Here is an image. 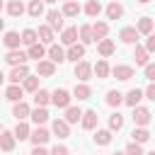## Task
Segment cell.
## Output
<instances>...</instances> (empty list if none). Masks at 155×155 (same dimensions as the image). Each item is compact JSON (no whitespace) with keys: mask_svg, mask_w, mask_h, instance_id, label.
<instances>
[{"mask_svg":"<svg viewBox=\"0 0 155 155\" xmlns=\"http://www.w3.org/2000/svg\"><path fill=\"white\" fill-rule=\"evenodd\" d=\"M46 24H48L53 31H56V29L63 31V29H65V27H63V12H58V10H48V12H46Z\"/></svg>","mask_w":155,"mask_h":155,"instance_id":"3957f363","label":"cell"},{"mask_svg":"<svg viewBox=\"0 0 155 155\" xmlns=\"http://www.w3.org/2000/svg\"><path fill=\"white\" fill-rule=\"evenodd\" d=\"M78 34H80V41L87 46V44H92V41H97L94 39V31H92V24H82L80 29H78Z\"/></svg>","mask_w":155,"mask_h":155,"instance_id":"cb8c5ba5","label":"cell"},{"mask_svg":"<svg viewBox=\"0 0 155 155\" xmlns=\"http://www.w3.org/2000/svg\"><path fill=\"white\" fill-rule=\"evenodd\" d=\"M31 121L36 124V126H44L46 121H48V109L46 107H36V109H31Z\"/></svg>","mask_w":155,"mask_h":155,"instance_id":"ffe728a7","label":"cell"},{"mask_svg":"<svg viewBox=\"0 0 155 155\" xmlns=\"http://www.w3.org/2000/svg\"><path fill=\"white\" fill-rule=\"evenodd\" d=\"M109 2H119V0H109Z\"/></svg>","mask_w":155,"mask_h":155,"instance_id":"91938a15","label":"cell"},{"mask_svg":"<svg viewBox=\"0 0 155 155\" xmlns=\"http://www.w3.org/2000/svg\"><path fill=\"white\" fill-rule=\"evenodd\" d=\"M145 48H148V53H155V34H148V39H145Z\"/></svg>","mask_w":155,"mask_h":155,"instance_id":"7dc6e473","label":"cell"},{"mask_svg":"<svg viewBox=\"0 0 155 155\" xmlns=\"http://www.w3.org/2000/svg\"><path fill=\"white\" fill-rule=\"evenodd\" d=\"M2 80H5V75H2V70H0V85H2Z\"/></svg>","mask_w":155,"mask_h":155,"instance_id":"f5cc1de1","label":"cell"},{"mask_svg":"<svg viewBox=\"0 0 155 155\" xmlns=\"http://www.w3.org/2000/svg\"><path fill=\"white\" fill-rule=\"evenodd\" d=\"M94 143H97V145H109V143H111V131H109V128H97Z\"/></svg>","mask_w":155,"mask_h":155,"instance_id":"4dcf8cb0","label":"cell"},{"mask_svg":"<svg viewBox=\"0 0 155 155\" xmlns=\"http://www.w3.org/2000/svg\"><path fill=\"white\" fill-rule=\"evenodd\" d=\"M111 75H114L116 80H131V78H133V68H131V65H114V68H111Z\"/></svg>","mask_w":155,"mask_h":155,"instance_id":"d6986e66","label":"cell"},{"mask_svg":"<svg viewBox=\"0 0 155 155\" xmlns=\"http://www.w3.org/2000/svg\"><path fill=\"white\" fill-rule=\"evenodd\" d=\"M31 114V109H29V104L22 99V102H15V107H12V116L17 119V121H24L27 116Z\"/></svg>","mask_w":155,"mask_h":155,"instance_id":"9a60e30c","label":"cell"},{"mask_svg":"<svg viewBox=\"0 0 155 155\" xmlns=\"http://www.w3.org/2000/svg\"><path fill=\"white\" fill-rule=\"evenodd\" d=\"M138 2H140V5H145V2H150V0H138Z\"/></svg>","mask_w":155,"mask_h":155,"instance_id":"db71d44e","label":"cell"},{"mask_svg":"<svg viewBox=\"0 0 155 155\" xmlns=\"http://www.w3.org/2000/svg\"><path fill=\"white\" fill-rule=\"evenodd\" d=\"M145 78H148L150 82H155V63H148V65H145Z\"/></svg>","mask_w":155,"mask_h":155,"instance_id":"bcb514c9","label":"cell"},{"mask_svg":"<svg viewBox=\"0 0 155 155\" xmlns=\"http://www.w3.org/2000/svg\"><path fill=\"white\" fill-rule=\"evenodd\" d=\"M51 155H70V150H68L65 145H56V148L51 150Z\"/></svg>","mask_w":155,"mask_h":155,"instance_id":"681fc988","label":"cell"},{"mask_svg":"<svg viewBox=\"0 0 155 155\" xmlns=\"http://www.w3.org/2000/svg\"><path fill=\"white\" fill-rule=\"evenodd\" d=\"M7 12H10L12 17H22V15H24V5H22V0H10V2H7Z\"/></svg>","mask_w":155,"mask_h":155,"instance_id":"f35d334b","label":"cell"},{"mask_svg":"<svg viewBox=\"0 0 155 155\" xmlns=\"http://www.w3.org/2000/svg\"><path fill=\"white\" fill-rule=\"evenodd\" d=\"M126 155H145V153H143V148H140V143H136V140H131V143L126 145Z\"/></svg>","mask_w":155,"mask_h":155,"instance_id":"f6af8a7d","label":"cell"},{"mask_svg":"<svg viewBox=\"0 0 155 155\" xmlns=\"http://www.w3.org/2000/svg\"><path fill=\"white\" fill-rule=\"evenodd\" d=\"M48 138H51V133H48L44 126H36V128L31 131V136H29V140H31L34 145H44V143H48Z\"/></svg>","mask_w":155,"mask_h":155,"instance_id":"7c38bea8","label":"cell"},{"mask_svg":"<svg viewBox=\"0 0 155 155\" xmlns=\"http://www.w3.org/2000/svg\"><path fill=\"white\" fill-rule=\"evenodd\" d=\"M92 31H94V39H97V41H99V39H107L109 24H107V22H94V24H92Z\"/></svg>","mask_w":155,"mask_h":155,"instance_id":"d6a6232c","label":"cell"},{"mask_svg":"<svg viewBox=\"0 0 155 155\" xmlns=\"http://www.w3.org/2000/svg\"><path fill=\"white\" fill-rule=\"evenodd\" d=\"M0 133H2V126H0Z\"/></svg>","mask_w":155,"mask_h":155,"instance_id":"94428289","label":"cell"},{"mask_svg":"<svg viewBox=\"0 0 155 155\" xmlns=\"http://www.w3.org/2000/svg\"><path fill=\"white\" fill-rule=\"evenodd\" d=\"M97 51H99V56L107 58V56H111V53L116 51V44H114L111 39H99V41H97Z\"/></svg>","mask_w":155,"mask_h":155,"instance_id":"ac0fdd59","label":"cell"},{"mask_svg":"<svg viewBox=\"0 0 155 155\" xmlns=\"http://www.w3.org/2000/svg\"><path fill=\"white\" fill-rule=\"evenodd\" d=\"M121 128H124V116L119 111H114L109 116V131H121Z\"/></svg>","mask_w":155,"mask_h":155,"instance_id":"b9f144b4","label":"cell"},{"mask_svg":"<svg viewBox=\"0 0 155 155\" xmlns=\"http://www.w3.org/2000/svg\"><path fill=\"white\" fill-rule=\"evenodd\" d=\"M131 138H133L136 143H140V145H143V143H148V140H150V131H148L145 126H136V128L131 131Z\"/></svg>","mask_w":155,"mask_h":155,"instance_id":"7402d4cb","label":"cell"},{"mask_svg":"<svg viewBox=\"0 0 155 155\" xmlns=\"http://www.w3.org/2000/svg\"><path fill=\"white\" fill-rule=\"evenodd\" d=\"M31 136V128L27 126V121H17V126H15V138L17 140H27Z\"/></svg>","mask_w":155,"mask_h":155,"instance_id":"83f0119b","label":"cell"},{"mask_svg":"<svg viewBox=\"0 0 155 155\" xmlns=\"http://www.w3.org/2000/svg\"><path fill=\"white\" fill-rule=\"evenodd\" d=\"M51 102V92H46V90H36L34 92V104L36 107H46Z\"/></svg>","mask_w":155,"mask_h":155,"instance_id":"74e56055","label":"cell"},{"mask_svg":"<svg viewBox=\"0 0 155 155\" xmlns=\"http://www.w3.org/2000/svg\"><path fill=\"white\" fill-rule=\"evenodd\" d=\"M2 29H5V22H2V19H0V31H2Z\"/></svg>","mask_w":155,"mask_h":155,"instance_id":"816d5d0a","label":"cell"},{"mask_svg":"<svg viewBox=\"0 0 155 155\" xmlns=\"http://www.w3.org/2000/svg\"><path fill=\"white\" fill-rule=\"evenodd\" d=\"M22 87H24V92H36L39 90V75H27Z\"/></svg>","mask_w":155,"mask_h":155,"instance_id":"8d00e7d4","label":"cell"},{"mask_svg":"<svg viewBox=\"0 0 155 155\" xmlns=\"http://www.w3.org/2000/svg\"><path fill=\"white\" fill-rule=\"evenodd\" d=\"M92 75H94V68H92L87 61H78V63H75V78H78L80 82H87Z\"/></svg>","mask_w":155,"mask_h":155,"instance_id":"6da1fadb","label":"cell"},{"mask_svg":"<svg viewBox=\"0 0 155 155\" xmlns=\"http://www.w3.org/2000/svg\"><path fill=\"white\" fill-rule=\"evenodd\" d=\"M2 44L7 46V51H12V48H19V44H22V34H17V31H5V36H2Z\"/></svg>","mask_w":155,"mask_h":155,"instance_id":"e0dca14e","label":"cell"},{"mask_svg":"<svg viewBox=\"0 0 155 155\" xmlns=\"http://www.w3.org/2000/svg\"><path fill=\"white\" fill-rule=\"evenodd\" d=\"M27 12H29L31 17H41V15H44V0H31L29 7H27Z\"/></svg>","mask_w":155,"mask_h":155,"instance_id":"ab89813d","label":"cell"},{"mask_svg":"<svg viewBox=\"0 0 155 155\" xmlns=\"http://www.w3.org/2000/svg\"><path fill=\"white\" fill-rule=\"evenodd\" d=\"M82 12V7L75 2V0H68L65 5H63V17H78Z\"/></svg>","mask_w":155,"mask_h":155,"instance_id":"f1b7e54d","label":"cell"},{"mask_svg":"<svg viewBox=\"0 0 155 155\" xmlns=\"http://www.w3.org/2000/svg\"><path fill=\"white\" fill-rule=\"evenodd\" d=\"M0 10H2V0H0Z\"/></svg>","mask_w":155,"mask_h":155,"instance_id":"680465c9","label":"cell"},{"mask_svg":"<svg viewBox=\"0 0 155 155\" xmlns=\"http://www.w3.org/2000/svg\"><path fill=\"white\" fill-rule=\"evenodd\" d=\"M99 12H102V5H99L97 0H87V5H85V15H87V17H99Z\"/></svg>","mask_w":155,"mask_h":155,"instance_id":"7bdbcfd3","label":"cell"},{"mask_svg":"<svg viewBox=\"0 0 155 155\" xmlns=\"http://www.w3.org/2000/svg\"><path fill=\"white\" fill-rule=\"evenodd\" d=\"M82 56H85V44H73L65 51V61H73V63L82 61Z\"/></svg>","mask_w":155,"mask_h":155,"instance_id":"9c48e42d","label":"cell"},{"mask_svg":"<svg viewBox=\"0 0 155 155\" xmlns=\"http://www.w3.org/2000/svg\"><path fill=\"white\" fill-rule=\"evenodd\" d=\"M48 61H53V63H63V61H65V51H63L58 44H51V46H48Z\"/></svg>","mask_w":155,"mask_h":155,"instance_id":"484cf974","label":"cell"},{"mask_svg":"<svg viewBox=\"0 0 155 155\" xmlns=\"http://www.w3.org/2000/svg\"><path fill=\"white\" fill-rule=\"evenodd\" d=\"M73 97H78V99H90V97H92L90 85H87V82H78V85L73 87Z\"/></svg>","mask_w":155,"mask_h":155,"instance_id":"4316f807","label":"cell"},{"mask_svg":"<svg viewBox=\"0 0 155 155\" xmlns=\"http://www.w3.org/2000/svg\"><path fill=\"white\" fill-rule=\"evenodd\" d=\"M36 41H39V31H36V29H24V31H22V44L31 46V44H36Z\"/></svg>","mask_w":155,"mask_h":155,"instance_id":"60d3db41","label":"cell"},{"mask_svg":"<svg viewBox=\"0 0 155 155\" xmlns=\"http://www.w3.org/2000/svg\"><path fill=\"white\" fill-rule=\"evenodd\" d=\"M51 133L58 136V138H68V136H70V124H68L65 119H56V121L51 124Z\"/></svg>","mask_w":155,"mask_h":155,"instance_id":"8992f818","label":"cell"},{"mask_svg":"<svg viewBox=\"0 0 155 155\" xmlns=\"http://www.w3.org/2000/svg\"><path fill=\"white\" fill-rule=\"evenodd\" d=\"M136 29H138L140 34H145V36L153 34V19H150V17H140V19L136 22Z\"/></svg>","mask_w":155,"mask_h":155,"instance_id":"1f68e13d","label":"cell"},{"mask_svg":"<svg viewBox=\"0 0 155 155\" xmlns=\"http://www.w3.org/2000/svg\"><path fill=\"white\" fill-rule=\"evenodd\" d=\"M80 119H82V109L80 107H68L65 109V121L68 124H78Z\"/></svg>","mask_w":155,"mask_h":155,"instance_id":"e575fe53","label":"cell"},{"mask_svg":"<svg viewBox=\"0 0 155 155\" xmlns=\"http://www.w3.org/2000/svg\"><path fill=\"white\" fill-rule=\"evenodd\" d=\"M27 56H29V58H34V61H41V58L46 56V48H44V44H41V41L31 44V46L27 48Z\"/></svg>","mask_w":155,"mask_h":155,"instance_id":"d4e9b609","label":"cell"},{"mask_svg":"<svg viewBox=\"0 0 155 155\" xmlns=\"http://www.w3.org/2000/svg\"><path fill=\"white\" fill-rule=\"evenodd\" d=\"M70 99H73V97H70V92H68V90H63V87H61V90H56V92H51V102H53L58 109H68V107H70Z\"/></svg>","mask_w":155,"mask_h":155,"instance_id":"7a4b0ae2","label":"cell"},{"mask_svg":"<svg viewBox=\"0 0 155 155\" xmlns=\"http://www.w3.org/2000/svg\"><path fill=\"white\" fill-rule=\"evenodd\" d=\"M114 155H126V150H124V153H114Z\"/></svg>","mask_w":155,"mask_h":155,"instance_id":"9f6ffc18","label":"cell"},{"mask_svg":"<svg viewBox=\"0 0 155 155\" xmlns=\"http://www.w3.org/2000/svg\"><path fill=\"white\" fill-rule=\"evenodd\" d=\"M138 36H140V31H138L136 27H124V29L119 31V39H121L124 44H131V46L138 41Z\"/></svg>","mask_w":155,"mask_h":155,"instance_id":"ba28073f","label":"cell"},{"mask_svg":"<svg viewBox=\"0 0 155 155\" xmlns=\"http://www.w3.org/2000/svg\"><path fill=\"white\" fill-rule=\"evenodd\" d=\"M121 102H124V94L121 92H116V90H109L107 92V104L109 107H119Z\"/></svg>","mask_w":155,"mask_h":155,"instance_id":"ee69618b","label":"cell"},{"mask_svg":"<svg viewBox=\"0 0 155 155\" xmlns=\"http://www.w3.org/2000/svg\"><path fill=\"white\" fill-rule=\"evenodd\" d=\"M133 58H136V65H148V48L145 46H136Z\"/></svg>","mask_w":155,"mask_h":155,"instance_id":"d590c367","label":"cell"},{"mask_svg":"<svg viewBox=\"0 0 155 155\" xmlns=\"http://www.w3.org/2000/svg\"><path fill=\"white\" fill-rule=\"evenodd\" d=\"M92 68H94V75H97V78H102V80H104V78H109V73H111V68H109V63H107L104 58H102V61H97V65H92Z\"/></svg>","mask_w":155,"mask_h":155,"instance_id":"836d02e7","label":"cell"},{"mask_svg":"<svg viewBox=\"0 0 155 155\" xmlns=\"http://www.w3.org/2000/svg\"><path fill=\"white\" fill-rule=\"evenodd\" d=\"M78 27H65L63 31H61V41L65 44V46H73V44H78Z\"/></svg>","mask_w":155,"mask_h":155,"instance_id":"2e32d148","label":"cell"},{"mask_svg":"<svg viewBox=\"0 0 155 155\" xmlns=\"http://www.w3.org/2000/svg\"><path fill=\"white\" fill-rule=\"evenodd\" d=\"M22 97H24V87H19V85H10L5 90V99H10V102H22Z\"/></svg>","mask_w":155,"mask_h":155,"instance_id":"44dd1931","label":"cell"},{"mask_svg":"<svg viewBox=\"0 0 155 155\" xmlns=\"http://www.w3.org/2000/svg\"><path fill=\"white\" fill-rule=\"evenodd\" d=\"M104 12H107V19H121V17H124V7H121V2H109Z\"/></svg>","mask_w":155,"mask_h":155,"instance_id":"603a6c76","label":"cell"},{"mask_svg":"<svg viewBox=\"0 0 155 155\" xmlns=\"http://www.w3.org/2000/svg\"><path fill=\"white\" fill-rule=\"evenodd\" d=\"M27 53L24 51H19V48H12V51H7V56H5V61L10 63V65H24L27 63Z\"/></svg>","mask_w":155,"mask_h":155,"instance_id":"30bf717a","label":"cell"},{"mask_svg":"<svg viewBox=\"0 0 155 155\" xmlns=\"http://www.w3.org/2000/svg\"><path fill=\"white\" fill-rule=\"evenodd\" d=\"M31 155H51L44 145H34V150H31Z\"/></svg>","mask_w":155,"mask_h":155,"instance_id":"f907efd6","label":"cell"},{"mask_svg":"<svg viewBox=\"0 0 155 155\" xmlns=\"http://www.w3.org/2000/svg\"><path fill=\"white\" fill-rule=\"evenodd\" d=\"M44 2H48V5H51V2H56V0H44Z\"/></svg>","mask_w":155,"mask_h":155,"instance_id":"11a10c76","label":"cell"},{"mask_svg":"<svg viewBox=\"0 0 155 155\" xmlns=\"http://www.w3.org/2000/svg\"><path fill=\"white\" fill-rule=\"evenodd\" d=\"M143 94H145L143 90H138V87H133V90H128V92L124 94V104H128V107L133 109V107H138V102L143 99Z\"/></svg>","mask_w":155,"mask_h":155,"instance_id":"5bb4252c","label":"cell"},{"mask_svg":"<svg viewBox=\"0 0 155 155\" xmlns=\"http://www.w3.org/2000/svg\"><path fill=\"white\" fill-rule=\"evenodd\" d=\"M53 73H56V63L53 61H44V58L36 61V75L39 78H51Z\"/></svg>","mask_w":155,"mask_h":155,"instance_id":"52a82bcc","label":"cell"},{"mask_svg":"<svg viewBox=\"0 0 155 155\" xmlns=\"http://www.w3.org/2000/svg\"><path fill=\"white\" fill-rule=\"evenodd\" d=\"M39 41H41V44H48V46L53 44V29H51L48 24H41V27H39Z\"/></svg>","mask_w":155,"mask_h":155,"instance_id":"f546056e","label":"cell"},{"mask_svg":"<svg viewBox=\"0 0 155 155\" xmlns=\"http://www.w3.org/2000/svg\"><path fill=\"white\" fill-rule=\"evenodd\" d=\"M150 119H153L150 109H145V107H133V124H136V126H148Z\"/></svg>","mask_w":155,"mask_h":155,"instance_id":"5b68a950","label":"cell"},{"mask_svg":"<svg viewBox=\"0 0 155 155\" xmlns=\"http://www.w3.org/2000/svg\"><path fill=\"white\" fill-rule=\"evenodd\" d=\"M145 155H155V150H153V153H145Z\"/></svg>","mask_w":155,"mask_h":155,"instance_id":"6f0895ef","label":"cell"},{"mask_svg":"<svg viewBox=\"0 0 155 155\" xmlns=\"http://www.w3.org/2000/svg\"><path fill=\"white\" fill-rule=\"evenodd\" d=\"M97 111L94 109H87V111H82V119H80V124H82V128L85 131H92V128H97Z\"/></svg>","mask_w":155,"mask_h":155,"instance_id":"8fae6325","label":"cell"},{"mask_svg":"<svg viewBox=\"0 0 155 155\" xmlns=\"http://www.w3.org/2000/svg\"><path fill=\"white\" fill-rule=\"evenodd\" d=\"M29 75V68H27V63L24 65H12V70H10V75H7V80L12 82V85H19V82H24V78Z\"/></svg>","mask_w":155,"mask_h":155,"instance_id":"277c9868","label":"cell"},{"mask_svg":"<svg viewBox=\"0 0 155 155\" xmlns=\"http://www.w3.org/2000/svg\"><path fill=\"white\" fill-rule=\"evenodd\" d=\"M65 2H68V0H65Z\"/></svg>","mask_w":155,"mask_h":155,"instance_id":"6125c7cd","label":"cell"},{"mask_svg":"<svg viewBox=\"0 0 155 155\" xmlns=\"http://www.w3.org/2000/svg\"><path fill=\"white\" fill-rule=\"evenodd\" d=\"M15 143H17L15 131H2V133H0V150L10 153V150H15Z\"/></svg>","mask_w":155,"mask_h":155,"instance_id":"4fadbf2b","label":"cell"},{"mask_svg":"<svg viewBox=\"0 0 155 155\" xmlns=\"http://www.w3.org/2000/svg\"><path fill=\"white\" fill-rule=\"evenodd\" d=\"M143 92H145V97H148V99H153V102H155V82H150Z\"/></svg>","mask_w":155,"mask_h":155,"instance_id":"c3c4849f","label":"cell"}]
</instances>
